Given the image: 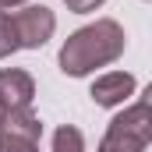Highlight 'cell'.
Returning <instances> with one entry per match:
<instances>
[{
  "label": "cell",
  "instance_id": "obj_1",
  "mask_svg": "<svg viewBox=\"0 0 152 152\" xmlns=\"http://www.w3.org/2000/svg\"><path fill=\"white\" fill-rule=\"evenodd\" d=\"M124 28L117 25V21H96V25H85V28H78L75 36L64 42V50H60V71L71 78H81L88 75V71H96V67H106V64H113L117 57L124 53Z\"/></svg>",
  "mask_w": 152,
  "mask_h": 152
},
{
  "label": "cell",
  "instance_id": "obj_2",
  "mask_svg": "<svg viewBox=\"0 0 152 152\" xmlns=\"http://www.w3.org/2000/svg\"><path fill=\"white\" fill-rule=\"evenodd\" d=\"M149 138H152V106L149 99H142L110 120V131H106L99 152H145Z\"/></svg>",
  "mask_w": 152,
  "mask_h": 152
},
{
  "label": "cell",
  "instance_id": "obj_3",
  "mask_svg": "<svg viewBox=\"0 0 152 152\" xmlns=\"http://www.w3.org/2000/svg\"><path fill=\"white\" fill-rule=\"evenodd\" d=\"M11 25H14V39H18V46H25V50H39L46 39L53 36L57 18H53L50 7L39 4V7H25V11L11 14Z\"/></svg>",
  "mask_w": 152,
  "mask_h": 152
},
{
  "label": "cell",
  "instance_id": "obj_4",
  "mask_svg": "<svg viewBox=\"0 0 152 152\" xmlns=\"http://www.w3.org/2000/svg\"><path fill=\"white\" fill-rule=\"evenodd\" d=\"M32 99H36V81H32L28 71H21V67L0 71V110H4V113L28 110Z\"/></svg>",
  "mask_w": 152,
  "mask_h": 152
},
{
  "label": "cell",
  "instance_id": "obj_5",
  "mask_svg": "<svg viewBox=\"0 0 152 152\" xmlns=\"http://www.w3.org/2000/svg\"><path fill=\"white\" fill-rule=\"evenodd\" d=\"M131 92H134V78L127 75V71L103 75L96 85H92V99H96L99 106H117V103H124Z\"/></svg>",
  "mask_w": 152,
  "mask_h": 152
},
{
  "label": "cell",
  "instance_id": "obj_6",
  "mask_svg": "<svg viewBox=\"0 0 152 152\" xmlns=\"http://www.w3.org/2000/svg\"><path fill=\"white\" fill-rule=\"evenodd\" d=\"M0 127H4V131H14V134H21V138H32V142H39V134H42V124H39V117L32 113V110L4 113Z\"/></svg>",
  "mask_w": 152,
  "mask_h": 152
},
{
  "label": "cell",
  "instance_id": "obj_7",
  "mask_svg": "<svg viewBox=\"0 0 152 152\" xmlns=\"http://www.w3.org/2000/svg\"><path fill=\"white\" fill-rule=\"evenodd\" d=\"M53 152H85V138H81V131L71 127V124L57 127V134H53Z\"/></svg>",
  "mask_w": 152,
  "mask_h": 152
},
{
  "label": "cell",
  "instance_id": "obj_8",
  "mask_svg": "<svg viewBox=\"0 0 152 152\" xmlns=\"http://www.w3.org/2000/svg\"><path fill=\"white\" fill-rule=\"evenodd\" d=\"M0 152H39V142L21 138V134H14V131H4V127H0Z\"/></svg>",
  "mask_w": 152,
  "mask_h": 152
},
{
  "label": "cell",
  "instance_id": "obj_9",
  "mask_svg": "<svg viewBox=\"0 0 152 152\" xmlns=\"http://www.w3.org/2000/svg\"><path fill=\"white\" fill-rule=\"evenodd\" d=\"M14 50H18V39H14L11 14H7V11H0V60H4L7 53H14Z\"/></svg>",
  "mask_w": 152,
  "mask_h": 152
},
{
  "label": "cell",
  "instance_id": "obj_10",
  "mask_svg": "<svg viewBox=\"0 0 152 152\" xmlns=\"http://www.w3.org/2000/svg\"><path fill=\"white\" fill-rule=\"evenodd\" d=\"M71 11H78V14H88V11H96L99 4H106V0H64Z\"/></svg>",
  "mask_w": 152,
  "mask_h": 152
},
{
  "label": "cell",
  "instance_id": "obj_11",
  "mask_svg": "<svg viewBox=\"0 0 152 152\" xmlns=\"http://www.w3.org/2000/svg\"><path fill=\"white\" fill-rule=\"evenodd\" d=\"M18 4H25V0H0V7H18Z\"/></svg>",
  "mask_w": 152,
  "mask_h": 152
},
{
  "label": "cell",
  "instance_id": "obj_12",
  "mask_svg": "<svg viewBox=\"0 0 152 152\" xmlns=\"http://www.w3.org/2000/svg\"><path fill=\"white\" fill-rule=\"evenodd\" d=\"M0 120H4V110H0Z\"/></svg>",
  "mask_w": 152,
  "mask_h": 152
}]
</instances>
